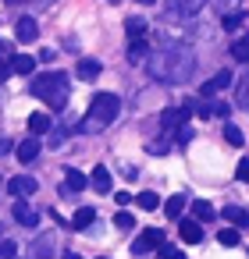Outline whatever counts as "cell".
Masks as SVG:
<instances>
[{
    "instance_id": "cell-14",
    "label": "cell",
    "mask_w": 249,
    "mask_h": 259,
    "mask_svg": "<svg viewBox=\"0 0 249 259\" xmlns=\"http://www.w3.org/2000/svg\"><path fill=\"white\" fill-rule=\"evenodd\" d=\"M89 181H93V188H96V192H103V195H107V192H111V185H114V181H111V170H107L103 163H100V167H93Z\"/></svg>"
},
{
    "instance_id": "cell-27",
    "label": "cell",
    "mask_w": 249,
    "mask_h": 259,
    "mask_svg": "<svg viewBox=\"0 0 249 259\" xmlns=\"http://www.w3.org/2000/svg\"><path fill=\"white\" fill-rule=\"evenodd\" d=\"M242 22H245V15H242V11H228V15H224V22H221V25H224V29H228V32H235V29H238V25H242Z\"/></svg>"
},
{
    "instance_id": "cell-24",
    "label": "cell",
    "mask_w": 249,
    "mask_h": 259,
    "mask_svg": "<svg viewBox=\"0 0 249 259\" xmlns=\"http://www.w3.org/2000/svg\"><path fill=\"white\" fill-rule=\"evenodd\" d=\"M217 241H221L224 248H231V245H238V227L231 224V227H224V231H217Z\"/></svg>"
},
{
    "instance_id": "cell-6",
    "label": "cell",
    "mask_w": 249,
    "mask_h": 259,
    "mask_svg": "<svg viewBox=\"0 0 249 259\" xmlns=\"http://www.w3.org/2000/svg\"><path fill=\"white\" fill-rule=\"evenodd\" d=\"M189 114H192V107H167V110L160 114V128H164V132H174V128H182V124L189 121Z\"/></svg>"
},
{
    "instance_id": "cell-23",
    "label": "cell",
    "mask_w": 249,
    "mask_h": 259,
    "mask_svg": "<svg viewBox=\"0 0 249 259\" xmlns=\"http://www.w3.org/2000/svg\"><path fill=\"white\" fill-rule=\"evenodd\" d=\"M192 213H196V220H214V206L206 199H196L192 202Z\"/></svg>"
},
{
    "instance_id": "cell-36",
    "label": "cell",
    "mask_w": 249,
    "mask_h": 259,
    "mask_svg": "<svg viewBox=\"0 0 249 259\" xmlns=\"http://www.w3.org/2000/svg\"><path fill=\"white\" fill-rule=\"evenodd\" d=\"M11 149H15V146H11L8 139H0V156H4V153H11Z\"/></svg>"
},
{
    "instance_id": "cell-1",
    "label": "cell",
    "mask_w": 249,
    "mask_h": 259,
    "mask_svg": "<svg viewBox=\"0 0 249 259\" xmlns=\"http://www.w3.org/2000/svg\"><path fill=\"white\" fill-rule=\"evenodd\" d=\"M146 71H150L157 82L182 85V82H189V78H192V71H196V57H192V50H189V47L171 43V47L157 50L153 57H146Z\"/></svg>"
},
{
    "instance_id": "cell-2",
    "label": "cell",
    "mask_w": 249,
    "mask_h": 259,
    "mask_svg": "<svg viewBox=\"0 0 249 259\" xmlns=\"http://www.w3.org/2000/svg\"><path fill=\"white\" fill-rule=\"evenodd\" d=\"M32 96L43 100L50 110H64L68 107V75L64 71H43L32 78Z\"/></svg>"
},
{
    "instance_id": "cell-26",
    "label": "cell",
    "mask_w": 249,
    "mask_h": 259,
    "mask_svg": "<svg viewBox=\"0 0 249 259\" xmlns=\"http://www.w3.org/2000/svg\"><path fill=\"white\" fill-rule=\"evenodd\" d=\"M135 202H139V209H157V206H160V195H157V192H139Z\"/></svg>"
},
{
    "instance_id": "cell-31",
    "label": "cell",
    "mask_w": 249,
    "mask_h": 259,
    "mask_svg": "<svg viewBox=\"0 0 249 259\" xmlns=\"http://www.w3.org/2000/svg\"><path fill=\"white\" fill-rule=\"evenodd\" d=\"M132 224H135L132 213H118V217H114V227H118V231H132Z\"/></svg>"
},
{
    "instance_id": "cell-30",
    "label": "cell",
    "mask_w": 249,
    "mask_h": 259,
    "mask_svg": "<svg viewBox=\"0 0 249 259\" xmlns=\"http://www.w3.org/2000/svg\"><path fill=\"white\" fill-rule=\"evenodd\" d=\"M32 255H54V241H50V238H40V241L32 245Z\"/></svg>"
},
{
    "instance_id": "cell-21",
    "label": "cell",
    "mask_w": 249,
    "mask_h": 259,
    "mask_svg": "<svg viewBox=\"0 0 249 259\" xmlns=\"http://www.w3.org/2000/svg\"><path fill=\"white\" fill-rule=\"evenodd\" d=\"M128 61H132V64L146 61V39H143V36H132V47H128Z\"/></svg>"
},
{
    "instance_id": "cell-7",
    "label": "cell",
    "mask_w": 249,
    "mask_h": 259,
    "mask_svg": "<svg viewBox=\"0 0 249 259\" xmlns=\"http://www.w3.org/2000/svg\"><path fill=\"white\" fill-rule=\"evenodd\" d=\"M11 217H15V224H22V227H36V224H40V213L25 202V195H18V202H15V209H11Z\"/></svg>"
},
{
    "instance_id": "cell-5",
    "label": "cell",
    "mask_w": 249,
    "mask_h": 259,
    "mask_svg": "<svg viewBox=\"0 0 249 259\" xmlns=\"http://www.w3.org/2000/svg\"><path fill=\"white\" fill-rule=\"evenodd\" d=\"M199 8H203V0H164L167 18H192V15H199Z\"/></svg>"
},
{
    "instance_id": "cell-18",
    "label": "cell",
    "mask_w": 249,
    "mask_h": 259,
    "mask_svg": "<svg viewBox=\"0 0 249 259\" xmlns=\"http://www.w3.org/2000/svg\"><path fill=\"white\" fill-rule=\"evenodd\" d=\"M75 71H79V78H82V82H93L103 68H100V61H79V68H75Z\"/></svg>"
},
{
    "instance_id": "cell-10",
    "label": "cell",
    "mask_w": 249,
    "mask_h": 259,
    "mask_svg": "<svg viewBox=\"0 0 249 259\" xmlns=\"http://www.w3.org/2000/svg\"><path fill=\"white\" fill-rule=\"evenodd\" d=\"M15 156H18L22 163H32V160L40 156V139H36V135H29V139H22V142L15 146Z\"/></svg>"
},
{
    "instance_id": "cell-8",
    "label": "cell",
    "mask_w": 249,
    "mask_h": 259,
    "mask_svg": "<svg viewBox=\"0 0 249 259\" xmlns=\"http://www.w3.org/2000/svg\"><path fill=\"white\" fill-rule=\"evenodd\" d=\"M36 188H40V181H36V178H29V174H18V178H11V181H8V192H11L15 199H18V195H25V199H29Z\"/></svg>"
},
{
    "instance_id": "cell-13",
    "label": "cell",
    "mask_w": 249,
    "mask_h": 259,
    "mask_svg": "<svg viewBox=\"0 0 249 259\" xmlns=\"http://www.w3.org/2000/svg\"><path fill=\"white\" fill-rule=\"evenodd\" d=\"M64 181H68V185H64V192H68V195H72V192H82V188L89 185V178H86L82 170H75V167H68V170H64Z\"/></svg>"
},
{
    "instance_id": "cell-40",
    "label": "cell",
    "mask_w": 249,
    "mask_h": 259,
    "mask_svg": "<svg viewBox=\"0 0 249 259\" xmlns=\"http://www.w3.org/2000/svg\"><path fill=\"white\" fill-rule=\"evenodd\" d=\"M0 188H4V178H0Z\"/></svg>"
},
{
    "instance_id": "cell-19",
    "label": "cell",
    "mask_w": 249,
    "mask_h": 259,
    "mask_svg": "<svg viewBox=\"0 0 249 259\" xmlns=\"http://www.w3.org/2000/svg\"><path fill=\"white\" fill-rule=\"evenodd\" d=\"M182 209H185V195H171L164 202V217H171V220H182Z\"/></svg>"
},
{
    "instance_id": "cell-37",
    "label": "cell",
    "mask_w": 249,
    "mask_h": 259,
    "mask_svg": "<svg viewBox=\"0 0 249 259\" xmlns=\"http://www.w3.org/2000/svg\"><path fill=\"white\" fill-rule=\"evenodd\" d=\"M214 4H217V8H231V4H235V0H214Z\"/></svg>"
},
{
    "instance_id": "cell-9",
    "label": "cell",
    "mask_w": 249,
    "mask_h": 259,
    "mask_svg": "<svg viewBox=\"0 0 249 259\" xmlns=\"http://www.w3.org/2000/svg\"><path fill=\"white\" fill-rule=\"evenodd\" d=\"M228 85H231V71H217L210 82L199 85V96H217V93H224Z\"/></svg>"
},
{
    "instance_id": "cell-25",
    "label": "cell",
    "mask_w": 249,
    "mask_h": 259,
    "mask_svg": "<svg viewBox=\"0 0 249 259\" xmlns=\"http://www.w3.org/2000/svg\"><path fill=\"white\" fill-rule=\"evenodd\" d=\"M231 57L242 61V64H249V39H235L231 43Z\"/></svg>"
},
{
    "instance_id": "cell-35",
    "label": "cell",
    "mask_w": 249,
    "mask_h": 259,
    "mask_svg": "<svg viewBox=\"0 0 249 259\" xmlns=\"http://www.w3.org/2000/svg\"><path fill=\"white\" fill-rule=\"evenodd\" d=\"M114 202H118V206H128V202H132V192H114Z\"/></svg>"
},
{
    "instance_id": "cell-33",
    "label": "cell",
    "mask_w": 249,
    "mask_h": 259,
    "mask_svg": "<svg viewBox=\"0 0 249 259\" xmlns=\"http://www.w3.org/2000/svg\"><path fill=\"white\" fill-rule=\"evenodd\" d=\"M235 178H238V181H249V156H242V160H238V167H235Z\"/></svg>"
},
{
    "instance_id": "cell-15",
    "label": "cell",
    "mask_w": 249,
    "mask_h": 259,
    "mask_svg": "<svg viewBox=\"0 0 249 259\" xmlns=\"http://www.w3.org/2000/svg\"><path fill=\"white\" fill-rule=\"evenodd\" d=\"M50 128H54L50 114H43V110H40V114H29V132H32V135H47Z\"/></svg>"
},
{
    "instance_id": "cell-20",
    "label": "cell",
    "mask_w": 249,
    "mask_h": 259,
    "mask_svg": "<svg viewBox=\"0 0 249 259\" xmlns=\"http://www.w3.org/2000/svg\"><path fill=\"white\" fill-rule=\"evenodd\" d=\"M93 220H96V209H93V206H82V209H75V217H72V227H79V231H82V227H89Z\"/></svg>"
},
{
    "instance_id": "cell-11",
    "label": "cell",
    "mask_w": 249,
    "mask_h": 259,
    "mask_svg": "<svg viewBox=\"0 0 249 259\" xmlns=\"http://www.w3.org/2000/svg\"><path fill=\"white\" fill-rule=\"evenodd\" d=\"M178 234H182V241H189V245L203 241V227H199V220H178Z\"/></svg>"
},
{
    "instance_id": "cell-34",
    "label": "cell",
    "mask_w": 249,
    "mask_h": 259,
    "mask_svg": "<svg viewBox=\"0 0 249 259\" xmlns=\"http://www.w3.org/2000/svg\"><path fill=\"white\" fill-rule=\"evenodd\" d=\"M189 139H192V124H189V121H185V124H182V128H178V142H182V146H185V142H189Z\"/></svg>"
},
{
    "instance_id": "cell-39",
    "label": "cell",
    "mask_w": 249,
    "mask_h": 259,
    "mask_svg": "<svg viewBox=\"0 0 249 259\" xmlns=\"http://www.w3.org/2000/svg\"><path fill=\"white\" fill-rule=\"evenodd\" d=\"M107 4H121V0H107Z\"/></svg>"
},
{
    "instance_id": "cell-28",
    "label": "cell",
    "mask_w": 249,
    "mask_h": 259,
    "mask_svg": "<svg viewBox=\"0 0 249 259\" xmlns=\"http://www.w3.org/2000/svg\"><path fill=\"white\" fill-rule=\"evenodd\" d=\"M125 29H128V36H143V32H146V18H139V15H132V18L125 22Z\"/></svg>"
},
{
    "instance_id": "cell-32",
    "label": "cell",
    "mask_w": 249,
    "mask_h": 259,
    "mask_svg": "<svg viewBox=\"0 0 249 259\" xmlns=\"http://www.w3.org/2000/svg\"><path fill=\"white\" fill-rule=\"evenodd\" d=\"M15 255H18V245L4 238V241H0V259H15Z\"/></svg>"
},
{
    "instance_id": "cell-17",
    "label": "cell",
    "mask_w": 249,
    "mask_h": 259,
    "mask_svg": "<svg viewBox=\"0 0 249 259\" xmlns=\"http://www.w3.org/2000/svg\"><path fill=\"white\" fill-rule=\"evenodd\" d=\"M36 68V57H29V54H15L11 57V75H29Z\"/></svg>"
},
{
    "instance_id": "cell-38",
    "label": "cell",
    "mask_w": 249,
    "mask_h": 259,
    "mask_svg": "<svg viewBox=\"0 0 249 259\" xmlns=\"http://www.w3.org/2000/svg\"><path fill=\"white\" fill-rule=\"evenodd\" d=\"M135 4H143V8H150V4H153V0H135Z\"/></svg>"
},
{
    "instance_id": "cell-22",
    "label": "cell",
    "mask_w": 249,
    "mask_h": 259,
    "mask_svg": "<svg viewBox=\"0 0 249 259\" xmlns=\"http://www.w3.org/2000/svg\"><path fill=\"white\" fill-rule=\"evenodd\" d=\"M235 103H238L242 110H249V71H245V78H242L238 89H235Z\"/></svg>"
},
{
    "instance_id": "cell-16",
    "label": "cell",
    "mask_w": 249,
    "mask_h": 259,
    "mask_svg": "<svg viewBox=\"0 0 249 259\" xmlns=\"http://www.w3.org/2000/svg\"><path fill=\"white\" fill-rule=\"evenodd\" d=\"M221 217H224L228 224H235V227H249V213H245L242 206H224Z\"/></svg>"
},
{
    "instance_id": "cell-4",
    "label": "cell",
    "mask_w": 249,
    "mask_h": 259,
    "mask_svg": "<svg viewBox=\"0 0 249 259\" xmlns=\"http://www.w3.org/2000/svg\"><path fill=\"white\" fill-rule=\"evenodd\" d=\"M167 238H164V231L160 227H146L143 234H139V241H132V255H146V252H153V248H160Z\"/></svg>"
},
{
    "instance_id": "cell-3",
    "label": "cell",
    "mask_w": 249,
    "mask_h": 259,
    "mask_svg": "<svg viewBox=\"0 0 249 259\" xmlns=\"http://www.w3.org/2000/svg\"><path fill=\"white\" fill-rule=\"evenodd\" d=\"M121 114V100L114 96V93H96L93 96V103H89V114L82 117V132H103L114 117Z\"/></svg>"
},
{
    "instance_id": "cell-29",
    "label": "cell",
    "mask_w": 249,
    "mask_h": 259,
    "mask_svg": "<svg viewBox=\"0 0 249 259\" xmlns=\"http://www.w3.org/2000/svg\"><path fill=\"white\" fill-rule=\"evenodd\" d=\"M224 139H228V146H242V142H245V135H242L235 124H228V128H224Z\"/></svg>"
},
{
    "instance_id": "cell-12",
    "label": "cell",
    "mask_w": 249,
    "mask_h": 259,
    "mask_svg": "<svg viewBox=\"0 0 249 259\" xmlns=\"http://www.w3.org/2000/svg\"><path fill=\"white\" fill-rule=\"evenodd\" d=\"M15 36H18L22 43H32V39L40 36V25H36L32 18H18V25H15Z\"/></svg>"
}]
</instances>
